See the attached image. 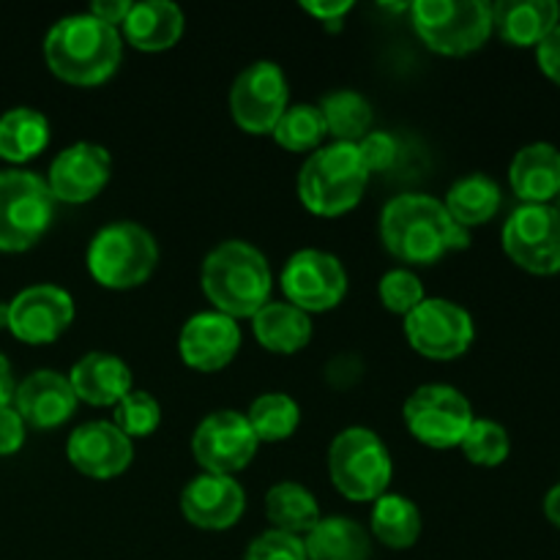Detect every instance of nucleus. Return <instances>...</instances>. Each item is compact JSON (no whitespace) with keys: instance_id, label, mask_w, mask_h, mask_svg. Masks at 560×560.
<instances>
[{"instance_id":"obj_4","label":"nucleus","mask_w":560,"mask_h":560,"mask_svg":"<svg viewBox=\"0 0 560 560\" xmlns=\"http://www.w3.org/2000/svg\"><path fill=\"white\" fill-rule=\"evenodd\" d=\"M370 170L353 142H334L312 153L299 175V195L312 213L339 217L361 200Z\"/></svg>"},{"instance_id":"obj_33","label":"nucleus","mask_w":560,"mask_h":560,"mask_svg":"<svg viewBox=\"0 0 560 560\" xmlns=\"http://www.w3.org/2000/svg\"><path fill=\"white\" fill-rule=\"evenodd\" d=\"M323 135H328L326 120H323L320 107H312V104L284 109L279 124L273 126V137L288 151H310L323 140Z\"/></svg>"},{"instance_id":"obj_6","label":"nucleus","mask_w":560,"mask_h":560,"mask_svg":"<svg viewBox=\"0 0 560 560\" xmlns=\"http://www.w3.org/2000/svg\"><path fill=\"white\" fill-rule=\"evenodd\" d=\"M159 260L156 241L140 224L118 222L96 233L88 249V268L104 288H137Z\"/></svg>"},{"instance_id":"obj_13","label":"nucleus","mask_w":560,"mask_h":560,"mask_svg":"<svg viewBox=\"0 0 560 560\" xmlns=\"http://www.w3.org/2000/svg\"><path fill=\"white\" fill-rule=\"evenodd\" d=\"M282 290L290 304L301 312H326L342 301L348 273L342 262L328 252H295L282 271Z\"/></svg>"},{"instance_id":"obj_19","label":"nucleus","mask_w":560,"mask_h":560,"mask_svg":"<svg viewBox=\"0 0 560 560\" xmlns=\"http://www.w3.org/2000/svg\"><path fill=\"white\" fill-rule=\"evenodd\" d=\"M180 509L197 528L224 530L244 514V490L230 476H197L180 495Z\"/></svg>"},{"instance_id":"obj_18","label":"nucleus","mask_w":560,"mask_h":560,"mask_svg":"<svg viewBox=\"0 0 560 560\" xmlns=\"http://www.w3.org/2000/svg\"><path fill=\"white\" fill-rule=\"evenodd\" d=\"M241 331L233 317L222 312L195 315L180 331V355L189 366L200 372H217L238 353Z\"/></svg>"},{"instance_id":"obj_3","label":"nucleus","mask_w":560,"mask_h":560,"mask_svg":"<svg viewBox=\"0 0 560 560\" xmlns=\"http://www.w3.org/2000/svg\"><path fill=\"white\" fill-rule=\"evenodd\" d=\"M206 295L228 317H255L271 295V268L255 246L228 241L206 257Z\"/></svg>"},{"instance_id":"obj_39","label":"nucleus","mask_w":560,"mask_h":560,"mask_svg":"<svg viewBox=\"0 0 560 560\" xmlns=\"http://www.w3.org/2000/svg\"><path fill=\"white\" fill-rule=\"evenodd\" d=\"M25 441V421L16 408L3 405L0 408V454H14Z\"/></svg>"},{"instance_id":"obj_45","label":"nucleus","mask_w":560,"mask_h":560,"mask_svg":"<svg viewBox=\"0 0 560 560\" xmlns=\"http://www.w3.org/2000/svg\"><path fill=\"white\" fill-rule=\"evenodd\" d=\"M0 328H9V304H0Z\"/></svg>"},{"instance_id":"obj_29","label":"nucleus","mask_w":560,"mask_h":560,"mask_svg":"<svg viewBox=\"0 0 560 560\" xmlns=\"http://www.w3.org/2000/svg\"><path fill=\"white\" fill-rule=\"evenodd\" d=\"M266 512L268 520H271L282 534L301 536L310 534L317 523H320V512H317V503L304 487L293 485V481H284V485H277L266 498Z\"/></svg>"},{"instance_id":"obj_27","label":"nucleus","mask_w":560,"mask_h":560,"mask_svg":"<svg viewBox=\"0 0 560 560\" xmlns=\"http://www.w3.org/2000/svg\"><path fill=\"white\" fill-rule=\"evenodd\" d=\"M446 211L459 228H474V224L490 222L501 208V189L492 178L476 173L457 180L446 195Z\"/></svg>"},{"instance_id":"obj_20","label":"nucleus","mask_w":560,"mask_h":560,"mask_svg":"<svg viewBox=\"0 0 560 560\" xmlns=\"http://www.w3.org/2000/svg\"><path fill=\"white\" fill-rule=\"evenodd\" d=\"M14 402L22 421L38 427V430H49V427L63 424L74 413L77 394L69 377L52 370H38L16 386Z\"/></svg>"},{"instance_id":"obj_5","label":"nucleus","mask_w":560,"mask_h":560,"mask_svg":"<svg viewBox=\"0 0 560 560\" xmlns=\"http://www.w3.org/2000/svg\"><path fill=\"white\" fill-rule=\"evenodd\" d=\"M410 14L427 47L443 55L474 52L492 33V5L485 0H419Z\"/></svg>"},{"instance_id":"obj_46","label":"nucleus","mask_w":560,"mask_h":560,"mask_svg":"<svg viewBox=\"0 0 560 560\" xmlns=\"http://www.w3.org/2000/svg\"><path fill=\"white\" fill-rule=\"evenodd\" d=\"M558 200H560V191H558ZM558 211H560V206H558Z\"/></svg>"},{"instance_id":"obj_12","label":"nucleus","mask_w":560,"mask_h":560,"mask_svg":"<svg viewBox=\"0 0 560 560\" xmlns=\"http://www.w3.org/2000/svg\"><path fill=\"white\" fill-rule=\"evenodd\" d=\"M230 109H233L235 124L252 135H266L273 131L279 118L288 109V82L277 63H252L241 71L230 91Z\"/></svg>"},{"instance_id":"obj_24","label":"nucleus","mask_w":560,"mask_h":560,"mask_svg":"<svg viewBox=\"0 0 560 560\" xmlns=\"http://www.w3.org/2000/svg\"><path fill=\"white\" fill-rule=\"evenodd\" d=\"M126 38L137 49L159 52L173 47L184 31V14L175 3L167 0H148V3H131L129 16L124 22Z\"/></svg>"},{"instance_id":"obj_7","label":"nucleus","mask_w":560,"mask_h":560,"mask_svg":"<svg viewBox=\"0 0 560 560\" xmlns=\"http://www.w3.org/2000/svg\"><path fill=\"white\" fill-rule=\"evenodd\" d=\"M328 468L337 490L350 501H377L392 481V457L375 432L350 427L331 443Z\"/></svg>"},{"instance_id":"obj_11","label":"nucleus","mask_w":560,"mask_h":560,"mask_svg":"<svg viewBox=\"0 0 560 560\" xmlns=\"http://www.w3.org/2000/svg\"><path fill=\"white\" fill-rule=\"evenodd\" d=\"M405 334L427 359L448 361L463 355L474 342V320L463 306L446 299H424L408 317Z\"/></svg>"},{"instance_id":"obj_34","label":"nucleus","mask_w":560,"mask_h":560,"mask_svg":"<svg viewBox=\"0 0 560 560\" xmlns=\"http://www.w3.org/2000/svg\"><path fill=\"white\" fill-rule=\"evenodd\" d=\"M463 452L470 463L487 465V468H495L503 459L509 457V432L501 424L487 419H474V424L468 427L463 438Z\"/></svg>"},{"instance_id":"obj_15","label":"nucleus","mask_w":560,"mask_h":560,"mask_svg":"<svg viewBox=\"0 0 560 560\" xmlns=\"http://www.w3.org/2000/svg\"><path fill=\"white\" fill-rule=\"evenodd\" d=\"M74 301L55 284H36L9 304V328L22 342H52L69 328Z\"/></svg>"},{"instance_id":"obj_43","label":"nucleus","mask_w":560,"mask_h":560,"mask_svg":"<svg viewBox=\"0 0 560 560\" xmlns=\"http://www.w3.org/2000/svg\"><path fill=\"white\" fill-rule=\"evenodd\" d=\"M14 375H11V366L9 361H5V355H0V408L3 405H11V399H14Z\"/></svg>"},{"instance_id":"obj_41","label":"nucleus","mask_w":560,"mask_h":560,"mask_svg":"<svg viewBox=\"0 0 560 560\" xmlns=\"http://www.w3.org/2000/svg\"><path fill=\"white\" fill-rule=\"evenodd\" d=\"M129 11H131L129 0H98V3H93L91 14L96 16V20H102L104 25L115 27V25H124Z\"/></svg>"},{"instance_id":"obj_32","label":"nucleus","mask_w":560,"mask_h":560,"mask_svg":"<svg viewBox=\"0 0 560 560\" xmlns=\"http://www.w3.org/2000/svg\"><path fill=\"white\" fill-rule=\"evenodd\" d=\"M301 419V410L288 394H266V397L255 399L246 413L252 432L257 441H284L295 432Z\"/></svg>"},{"instance_id":"obj_25","label":"nucleus","mask_w":560,"mask_h":560,"mask_svg":"<svg viewBox=\"0 0 560 560\" xmlns=\"http://www.w3.org/2000/svg\"><path fill=\"white\" fill-rule=\"evenodd\" d=\"M304 550L306 560H370V539L353 520L328 517L306 534Z\"/></svg>"},{"instance_id":"obj_42","label":"nucleus","mask_w":560,"mask_h":560,"mask_svg":"<svg viewBox=\"0 0 560 560\" xmlns=\"http://www.w3.org/2000/svg\"><path fill=\"white\" fill-rule=\"evenodd\" d=\"M350 5H353L350 0H342V3H304V9L326 22L328 27H337V22L348 14Z\"/></svg>"},{"instance_id":"obj_14","label":"nucleus","mask_w":560,"mask_h":560,"mask_svg":"<svg viewBox=\"0 0 560 560\" xmlns=\"http://www.w3.org/2000/svg\"><path fill=\"white\" fill-rule=\"evenodd\" d=\"M191 452L208 474L230 476L249 465V459L257 452V438L246 416L233 413V410H219L197 427Z\"/></svg>"},{"instance_id":"obj_22","label":"nucleus","mask_w":560,"mask_h":560,"mask_svg":"<svg viewBox=\"0 0 560 560\" xmlns=\"http://www.w3.org/2000/svg\"><path fill=\"white\" fill-rule=\"evenodd\" d=\"M509 178L525 206H547L560 191V151L550 142L525 145L514 156Z\"/></svg>"},{"instance_id":"obj_23","label":"nucleus","mask_w":560,"mask_h":560,"mask_svg":"<svg viewBox=\"0 0 560 560\" xmlns=\"http://www.w3.org/2000/svg\"><path fill=\"white\" fill-rule=\"evenodd\" d=\"M77 399L91 405H118L131 392L129 366L109 353H88L69 377Z\"/></svg>"},{"instance_id":"obj_17","label":"nucleus","mask_w":560,"mask_h":560,"mask_svg":"<svg viewBox=\"0 0 560 560\" xmlns=\"http://www.w3.org/2000/svg\"><path fill=\"white\" fill-rule=\"evenodd\" d=\"M66 452H69L71 465L91 479H113L124 474L131 463V441L107 421L77 427Z\"/></svg>"},{"instance_id":"obj_38","label":"nucleus","mask_w":560,"mask_h":560,"mask_svg":"<svg viewBox=\"0 0 560 560\" xmlns=\"http://www.w3.org/2000/svg\"><path fill=\"white\" fill-rule=\"evenodd\" d=\"M355 148H359L361 162H364V167L370 173L372 170L392 167L394 159H397V140L392 135H386V131H372L364 140L355 142Z\"/></svg>"},{"instance_id":"obj_40","label":"nucleus","mask_w":560,"mask_h":560,"mask_svg":"<svg viewBox=\"0 0 560 560\" xmlns=\"http://www.w3.org/2000/svg\"><path fill=\"white\" fill-rule=\"evenodd\" d=\"M536 55H539L541 71L560 85V25L536 47Z\"/></svg>"},{"instance_id":"obj_16","label":"nucleus","mask_w":560,"mask_h":560,"mask_svg":"<svg viewBox=\"0 0 560 560\" xmlns=\"http://www.w3.org/2000/svg\"><path fill=\"white\" fill-rule=\"evenodd\" d=\"M109 178V153L93 142L66 148L49 167V191L55 200L85 202L104 189Z\"/></svg>"},{"instance_id":"obj_36","label":"nucleus","mask_w":560,"mask_h":560,"mask_svg":"<svg viewBox=\"0 0 560 560\" xmlns=\"http://www.w3.org/2000/svg\"><path fill=\"white\" fill-rule=\"evenodd\" d=\"M381 299L386 304V310L408 317L424 301V288H421L416 273L399 268V271H388L381 279Z\"/></svg>"},{"instance_id":"obj_37","label":"nucleus","mask_w":560,"mask_h":560,"mask_svg":"<svg viewBox=\"0 0 560 560\" xmlns=\"http://www.w3.org/2000/svg\"><path fill=\"white\" fill-rule=\"evenodd\" d=\"M246 560H306V550L299 536L268 530L260 539L252 541Z\"/></svg>"},{"instance_id":"obj_44","label":"nucleus","mask_w":560,"mask_h":560,"mask_svg":"<svg viewBox=\"0 0 560 560\" xmlns=\"http://www.w3.org/2000/svg\"><path fill=\"white\" fill-rule=\"evenodd\" d=\"M545 514L556 528H560V485L552 487L545 498Z\"/></svg>"},{"instance_id":"obj_1","label":"nucleus","mask_w":560,"mask_h":560,"mask_svg":"<svg viewBox=\"0 0 560 560\" xmlns=\"http://www.w3.org/2000/svg\"><path fill=\"white\" fill-rule=\"evenodd\" d=\"M381 235L386 249L405 262L441 260L446 252L465 249L468 230L448 217L446 206L427 195H402L383 211Z\"/></svg>"},{"instance_id":"obj_8","label":"nucleus","mask_w":560,"mask_h":560,"mask_svg":"<svg viewBox=\"0 0 560 560\" xmlns=\"http://www.w3.org/2000/svg\"><path fill=\"white\" fill-rule=\"evenodd\" d=\"M55 197L47 180L25 170L0 173V249L22 252L52 222Z\"/></svg>"},{"instance_id":"obj_9","label":"nucleus","mask_w":560,"mask_h":560,"mask_svg":"<svg viewBox=\"0 0 560 560\" xmlns=\"http://www.w3.org/2000/svg\"><path fill=\"white\" fill-rule=\"evenodd\" d=\"M405 421L410 432L427 446L452 448L463 443L465 432L474 424V410L457 388L432 383V386H421L405 402Z\"/></svg>"},{"instance_id":"obj_28","label":"nucleus","mask_w":560,"mask_h":560,"mask_svg":"<svg viewBox=\"0 0 560 560\" xmlns=\"http://www.w3.org/2000/svg\"><path fill=\"white\" fill-rule=\"evenodd\" d=\"M47 140V118L36 109L16 107L0 118V156L9 162H27L44 151Z\"/></svg>"},{"instance_id":"obj_30","label":"nucleus","mask_w":560,"mask_h":560,"mask_svg":"<svg viewBox=\"0 0 560 560\" xmlns=\"http://www.w3.org/2000/svg\"><path fill=\"white\" fill-rule=\"evenodd\" d=\"M372 530L383 545L394 550L413 547L421 534V514L408 498L402 495H381L372 509Z\"/></svg>"},{"instance_id":"obj_31","label":"nucleus","mask_w":560,"mask_h":560,"mask_svg":"<svg viewBox=\"0 0 560 560\" xmlns=\"http://www.w3.org/2000/svg\"><path fill=\"white\" fill-rule=\"evenodd\" d=\"M323 120H326L328 135L337 137V142H361L372 124V109L364 96L355 91H337L323 98Z\"/></svg>"},{"instance_id":"obj_26","label":"nucleus","mask_w":560,"mask_h":560,"mask_svg":"<svg viewBox=\"0 0 560 560\" xmlns=\"http://www.w3.org/2000/svg\"><path fill=\"white\" fill-rule=\"evenodd\" d=\"M252 320L257 342L271 353H295L312 337L310 315L293 304H266Z\"/></svg>"},{"instance_id":"obj_35","label":"nucleus","mask_w":560,"mask_h":560,"mask_svg":"<svg viewBox=\"0 0 560 560\" xmlns=\"http://www.w3.org/2000/svg\"><path fill=\"white\" fill-rule=\"evenodd\" d=\"M115 421L126 438H145L162 421V408L156 399L145 392H129L118 405H115Z\"/></svg>"},{"instance_id":"obj_10","label":"nucleus","mask_w":560,"mask_h":560,"mask_svg":"<svg viewBox=\"0 0 560 560\" xmlns=\"http://www.w3.org/2000/svg\"><path fill=\"white\" fill-rule=\"evenodd\" d=\"M503 249L530 273L560 271V211L556 206H523L503 228Z\"/></svg>"},{"instance_id":"obj_2","label":"nucleus","mask_w":560,"mask_h":560,"mask_svg":"<svg viewBox=\"0 0 560 560\" xmlns=\"http://www.w3.org/2000/svg\"><path fill=\"white\" fill-rule=\"evenodd\" d=\"M120 36L93 14L63 16L55 22L44 42L47 63L71 85H98L120 63Z\"/></svg>"},{"instance_id":"obj_21","label":"nucleus","mask_w":560,"mask_h":560,"mask_svg":"<svg viewBox=\"0 0 560 560\" xmlns=\"http://www.w3.org/2000/svg\"><path fill=\"white\" fill-rule=\"evenodd\" d=\"M560 25L556 0H503L492 5V27L514 47H539Z\"/></svg>"}]
</instances>
